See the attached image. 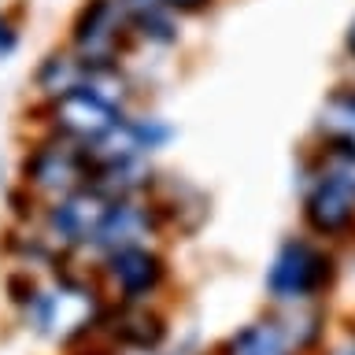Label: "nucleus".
<instances>
[{
  "instance_id": "nucleus-17",
  "label": "nucleus",
  "mask_w": 355,
  "mask_h": 355,
  "mask_svg": "<svg viewBox=\"0 0 355 355\" xmlns=\"http://www.w3.org/2000/svg\"><path fill=\"white\" fill-rule=\"evenodd\" d=\"M222 4V0H166V8L174 11L182 22H189V19H204V15H211Z\"/></svg>"
},
{
  "instance_id": "nucleus-12",
  "label": "nucleus",
  "mask_w": 355,
  "mask_h": 355,
  "mask_svg": "<svg viewBox=\"0 0 355 355\" xmlns=\"http://www.w3.org/2000/svg\"><path fill=\"white\" fill-rule=\"evenodd\" d=\"M307 144L355 152V78L352 74H344L340 82H333L326 89V96L318 100Z\"/></svg>"
},
{
  "instance_id": "nucleus-1",
  "label": "nucleus",
  "mask_w": 355,
  "mask_h": 355,
  "mask_svg": "<svg viewBox=\"0 0 355 355\" xmlns=\"http://www.w3.org/2000/svg\"><path fill=\"white\" fill-rule=\"evenodd\" d=\"M133 107H141V89L133 82L130 67H111V71H93L78 89L49 100V104H33V130L63 137L89 152Z\"/></svg>"
},
{
  "instance_id": "nucleus-2",
  "label": "nucleus",
  "mask_w": 355,
  "mask_h": 355,
  "mask_svg": "<svg viewBox=\"0 0 355 355\" xmlns=\"http://www.w3.org/2000/svg\"><path fill=\"white\" fill-rule=\"evenodd\" d=\"M104 293H100L93 270H78L74 263H63L49 274H37V285L22 304V322L37 337L52 344H74L100 329L104 318Z\"/></svg>"
},
{
  "instance_id": "nucleus-20",
  "label": "nucleus",
  "mask_w": 355,
  "mask_h": 355,
  "mask_svg": "<svg viewBox=\"0 0 355 355\" xmlns=\"http://www.w3.org/2000/svg\"><path fill=\"white\" fill-rule=\"evenodd\" d=\"M122 11L133 19V15H144V11H155V8H166V0H119Z\"/></svg>"
},
{
  "instance_id": "nucleus-18",
  "label": "nucleus",
  "mask_w": 355,
  "mask_h": 355,
  "mask_svg": "<svg viewBox=\"0 0 355 355\" xmlns=\"http://www.w3.org/2000/svg\"><path fill=\"white\" fill-rule=\"evenodd\" d=\"M315 355H355V322L344 326L340 333H333V337H326V344Z\"/></svg>"
},
{
  "instance_id": "nucleus-14",
  "label": "nucleus",
  "mask_w": 355,
  "mask_h": 355,
  "mask_svg": "<svg viewBox=\"0 0 355 355\" xmlns=\"http://www.w3.org/2000/svg\"><path fill=\"white\" fill-rule=\"evenodd\" d=\"M215 355H300V352H296V344L288 340V333H285L282 322H277V315L266 311V315L226 333V340L218 344Z\"/></svg>"
},
{
  "instance_id": "nucleus-5",
  "label": "nucleus",
  "mask_w": 355,
  "mask_h": 355,
  "mask_svg": "<svg viewBox=\"0 0 355 355\" xmlns=\"http://www.w3.org/2000/svg\"><path fill=\"white\" fill-rule=\"evenodd\" d=\"M85 185H93L89 152L63 137L33 130V137L22 144L19 163H15V193L33 211H41Z\"/></svg>"
},
{
  "instance_id": "nucleus-13",
  "label": "nucleus",
  "mask_w": 355,
  "mask_h": 355,
  "mask_svg": "<svg viewBox=\"0 0 355 355\" xmlns=\"http://www.w3.org/2000/svg\"><path fill=\"white\" fill-rule=\"evenodd\" d=\"M89 74H93V67H85L63 41L52 44V49H44L37 55V63H33V71H30L33 104H49V100L71 93V89H78Z\"/></svg>"
},
{
  "instance_id": "nucleus-16",
  "label": "nucleus",
  "mask_w": 355,
  "mask_h": 355,
  "mask_svg": "<svg viewBox=\"0 0 355 355\" xmlns=\"http://www.w3.org/2000/svg\"><path fill=\"white\" fill-rule=\"evenodd\" d=\"M22 49V15L15 11V4L0 8V67L8 60H15Z\"/></svg>"
},
{
  "instance_id": "nucleus-4",
  "label": "nucleus",
  "mask_w": 355,
  "mask_h": 355,
  "mask_svg": "<svg viewBox=\"0 0 355 355\" xmlns=\"http://www.w3.org/2000/svg\"><path fill=\"white\" fill-rule=\"evenodd\" d=\"M296 211L300 230L329 248L355 244V193L318 159L315 152L300 148L296 159Z\"/></svg>"
},
{
  "instance_id": "nucleus-10",
  "label": "nucleus",
  "mask_w": 355,
  "mask_h": 355,
  "mask_svg": "<svg viewBox=\"0 0 355 355\" xmlns=\"http://www.w3.org/2000/svg\"><path fill=\"white\" fill-rule=\"evenodd\" d=\"M152 204L163 218L166 237H196L211 218V196L185 174H163L152 185Z\"/></svg>"
},
{
  "instance_id": "nucleus-15",
  "label": "nucleus",
  "mask_w": 355,
  "mask_h": 355,
  "mask_svg": "<svg viewBox=\"0 0 355 355\" xmlns=\"http://www.w3.org/2000/svg\"><path fill=\"white\" fill-rule=\"evenodd\" d=\"M130 30H133V49H148V52H174L185 41V22L171 8H155V11H144V15H133Z\"/></svg>"
},
{
  "instance_id": "nucleus-19",
  "label": "nucleus",
  "mask_w": 355,
  "mask_h": 355,
  "mask_svg": "<svg viewBox=\"0 0 355 355\" xmlns=\"http://www.w3.org/2000/svg\"><path fill=\"white\" fill-rule=\"evenodd\" d=\"M340 63H344V74L355 78V15L348 19V26L340 33Z\"/></svg>"
},
{
  "instance_id": "nucleus-7",
  "label": "nucleus",
  "mask_w": 355,
  "mask_h": 355,
  "mask_svg": "<svg viewBox=\"0 0 355 355\" xmlns=\"http://www.w3.org/2000/svg\"><path fill=\"white\" fill-rule=\"evenodd\" d=\"M93 277L111 304H155L171 285V255L163 244H130L93 259Z\"/></svg>"
},
{
  "instance_id": "nucleus-6",
  "label": "nucleus",
  "mask_w": 355,
  "mask_h": 355,
  "mask_svg": "<svg viewBox=\"0 0 355 355\" xmlns=\"http://www.w3.org/2000/svg\"><path fill=\"white\" fill-rule=\"evenodd\" d=\"M63 44L93 71L130 67L133 60V30L130 15L119 0H78V8L67 19Z\"/></svg>"
},
{
  "instance_id": "nucleus-8",
  "label": "nucleus",
  "mask_w": 355,
  "mask_h": 355,
  "mask_svg": "<svg viewBox=\"0 0 355 355\" xmlns=\"http://www.w3.org/2000/svg\"><path fill=\"white\" fill-rule=\"evenodd\" d=\"M107 204H111V196L104 189L85 185V189H78V193L41 207L30 222L37 226L44 244L55 252V259L78 263V259H89V252H93V241H96L100 222H104Z\"/></svg>"
},
{
  "instance_id": "nucleus-3",
  "label": "nucleus",
  "mask_w": 355,
  "mask_h": 355,
  "mask_svg": "<svg viewBox=\"0 0 355 355\" xmlns=\"http://www.w3.org/2000/svg\"><path fill=\"white\" fill-rule=\"evenodd\" d=\"M340 277V252L307 237L304 230L285 233L274 244L263 270V293L270 307L326 304Z\"/></svg>"
},
{
  "instance_id": "nucleus-9",
  "label": "nucleus",
  "mask_w": 355,
  "mask_h": 355,
  "mask_svg": "<svg viewBox=\"0 0 355 355\" xmlns=\"http://www.w3.org/2000/svg\"><path fill=\"white\" fill-rule=\"evenodd\" d=\"M163 241H166V230L152 196H111L104 222L96 230L93 252H89V263L107 252L130 248V244H163Z\"/></svg>"
},
{
  "instance_id": "nucleus-21",
  "label": "nucleus",
  "mask_w": 355,
  "mask_h": 355,
  "mask_svg": "<svg viewBox=\"0 0 355 355\" xmlns=\"http://www.w3.org/2000/svg\"><path fill=\"white\" fill-rule=\"evenodd\" d=\"M8 4H15V0H0V8H8Z\"/></svg>"
},
{
  "instance_id": "nucleus-11",
  "label": "nucleus",
  "mask_w": 355,
  "mask_h": 355,
  "mask_svg": "<svg viewBox=\"0 0 355 355\" xmlns=\"http://www.w3.org/2000/svg\"><path fill=\"white\" fill-rule=\"evenodd\" d=\"M111 348L130 355H155L166 344V318L155 304H111L100 318V329Z\"/></svg>"
}]
</instances>
